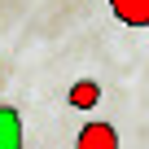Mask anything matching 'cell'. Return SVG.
I'll return each instance as SVG.
<instances>
[{
    "label": "cell",
    "mask_w": 149,
    "mask_h": 149,
    "mask_svg": "<svg viewBox=\"0 0 149 149\" xmlns=\"http://www.w3.org/2000/svg\"><path fill=\"white\" fill-rule=\"evenodd\" d=\"M110 13L123 26H149V0H110Z\"/></svg>",
    "instance_id": "2"
},
{
    "label": "cell",
    "mask_w": 149,
    "mask_h": 149,
    "mask_svg": "<svg viewBox=\"0 0 149 149\" xmlns=\"http://www.w3.org/2000/svg\"><path fill=\"white\" fill-rule=\"evenodd\" d=\"M97 101H101V88H97L92 79H84V84L70 88V105H74V110H92Z\"/></svg>",
    "instance_id": "4"
},
{
    "label": "cell",
    "mask_w": 149,
    "mask_h": 149,
    "mask_svg": "<svg viewBox=\"0 0 149 149\" xmlns=\"http://www.w3.org/2000/svg\"><path fill=\"white\" fill-rule=\"evenodd\" d=\"M0 149H22V114L13 105H0Z\"/></svg>",
    "instance_id": "3"
},
{
    "label": "cell",
    "mask_w": 149,
    "mask_h": 149,
    "mask_svg": "<svg viewBox=\"0 0 149 149\" xmlns=\"http://www.w3.org/2000/svg\"><path fill=\"white\" fill-rule=\"evenodd\" d=\"M74 149H123V145L110 123H84L79 136H74Z\"/></svg>",
    "instance_id": "1"
}]
</instances>
